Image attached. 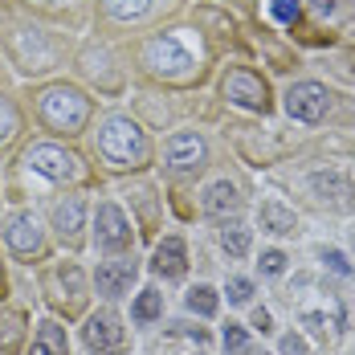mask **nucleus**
Wrapping results in <instances>:
<instances>
[{"instance_id": "obj_1", "label": "nucleus", "mask_w": 355, "mask_h": 355, "mask_svg": "<svg viewBox=\"0 0 355 355\" xmlns=\"http://www.w3.org/2000/svg\"><path fill=\"white\" fill-rule=\"evenodd\" d=\"M41 119L53 127V131H82L86 127V119H90V98L78 90V86H66V82H58V86H45L41 90Z\"/></svg>"}, {"instance_id": "obj_2", "label": "nucleus", "mask_w": 355, "mask_h": 355, "mask_svg": "<svg viewBox=\"0 0 355 355\" xmlns=\"http://www.w3.org/2000/svg\"><path fill=\"white\" fill-rule=\"evenodd\" d=\"M98 151L107 155L110 164L127 168V164H139L143 155H147V135H143L139 123H131L127 114H114L98 131Z\"/></svg>"}, {"instance_id": "obj_3", "label": "nucleus", "mask_w": 355, "mask_h": 355, "mask_svg": "<svg viewBox=\"0 0 355 355\" xmlns=\"http://www.w3.org/2000/svg\"><path fill=\"white\" fill-rule=\"evenodd\" d=\"M25 164L49 180H78L82 176V159L73 151H66V147H58V143H33L25 151Z\"/></svg>"}, {"instance_id": "obj_4", "label": "nucleus", "mask_w": 355, "mask_h": 355, "mask_svg": "<svg viewBox=\"0 0 355 355\" xmlns=\"http://www.w3.org/2000/svg\"><path fill=\"white\" fill-rule=\"evenodd\" d=\"M143 62H147L151 73H168V78H180V73H188V66H192L188 49L180 45L176 37H151L143 45Z\"/></svg>"}, {"instance_id": "obj_5", "label": "nucleus", "mask_w": 355, "mask_h": 355, "mask_svg": "<svg viewBox=\"0 0 355 355\" xmlns=\"http://www.w3.org/2000/svg\"><path fill=\"white\" fill-rule=\"evenodd\" d=\"M327 107H331V94L319 82H294L286 90V114L298 119V123H319L327 114Z\"/></svg>"}, {"instance_id": "obj_6", "label": "nucleus", "mask_w": 355, "mask_h": 355, "mask_svg": "<svg viewBox=\"0 0 355 355\" xmlns=\"http://www.w3.org/2000/svg\"><path fill=\"white\" fill-rule=\"evenodd\" d=\"M94 241H98V249H110V253L131 245V220H127V213L119 205H110V200L98 205V213H94Z\"/></svg>"}, {"instance_id": "obj_7", "label": "nucleus", "mask_w": 355, "mask_h": 355, "mask_svg": "<svg viewBox=\"0 0 355 355\" xmlns=\"http://www.w3.org/2000/svg\"><path fill=\"white\" fill-rule=\"evenodd\" d=\"M220 90H225V98H229V103H237V107H245V110H266V107H270L266 82H261L257 73H249V70H233V73H225Z\"/></svg>"}, {"instance_id": "obj_8", "label": "nucleus", "mask_w": 355, "mask_h": 355, "mask_svg": "<svg viewBox=\"0 0 355 355\" xmlns=\"http://www.w3.org/2000/svg\"><path fill=\"white\" fill-rule=\"evenodd\" d=\"M82 335H86L90 352H119L123 347V322L114 311H94L82 327Z\"/></svg>"}, {"instance_id": "obj_9", "label": "nucleus", "mask_w": 355, "mask_h": 355, "mask_svg": "<svg viewBox=\"0 0 355 355\" xmlns=\"http://www.w3.org/2000/svg\"><path fill=\"white\" fill-rule=\"evenodd\" d=\"M164 159L176 168V172H188V168H200L205 164V139L196 131H180L164 143Z\"/></svg>"}, {"instance_id": "obj_10", "label": "nucleus", "mask_w": 355, "mask_h": 355, "mask_svg": "<svg viewBox=\"0 0 355 355\" xmlns=\"http://www.w3.org/2000/svg\"><path fill=\"white\" fill-rule=\"evenodd\" d=\"M135 274H139V266H135L131 257L103 261V266H98V274H94V286H98V294H107V298H119V294H127V290H131Z\"/></svg>"}, {"instance_id": "obj_11", "label": "nucleus", "mask_w": 355, "mask_h": 355, "mask_svg": "<svg viewBox=\"0 0 355 355\" xmlns=\"http://www.w3.org/2000/svg\"><path fill=\"white\" fill-rule=\"evenodd\" d=\"M311 188H315V196H319L322 205H331V209H339V213H347L352 209V184L343 172H315L311 176Z\"/></svg>"}, {"instance_id": "obj_12", "label": "nucleus", "mask_w": 355, "mask_h": 355, "mask_svg": "<svg viewBox=\"0 0 355 355\" xmlns=\"http://www.w3.org/2000/svg\"><path fill=\"white\" fill-rule=\"evenodd\" d=\"M4 241H8V249H17V253H37L41 249V225H37V216L33 213L8 216Z\"/></svg>"}, {"instance_id": "obj_13", "label": "nucleus", "mask_w": 355, "mask_h": 355, "mask_svg": "<svg viewBox=\"0 0 355 355\" xmlns=\"http://www.w3.org/2000/svg\"><path fill=\"white\" fill-rule=\"evenodd\" d=\"M188 270V249L180 237H164L159 245H155V274H164V278H180Z\"/></svg>"}, {"instance_id": "obj_14", "label": "nucleus", "mask_w": 355, "mask_h": 355, "mask_svg": "<svg viewBox=\"0 0 355 355\" xmlns=\"http://www.w3.org/2000/svg\"><path fill=\"white\" fill-rule=\"evenodd\" d=\"M237 205H241V196H237V188L229 184V180H216L205 188V196H200V209L209 216H225V213H237Z\"/></svg>"}, {"instance_id": "obj_15", "label": "nucleus", "mask_w": 355, "mask_h": 355, "mask_svg": "<svg viewBox=\"0 0 355 355\" xmlns=\"http://www.w3.org/2000/svg\"><path fill=\"white\" fill-rule=\"evenodd\" d=\"M257 216H261V229H266V233H278V237H286V233L298 229V216L290 213L286 205H278V200H266Z\"/></svg>"}, {"instance_id": "obj_16", "label": "nucleus", "mask_w": 355, "mask_h": 355, "mask_svg": "<svg viewBox=\"0 0 355 355\" xmlns=\"http://www.w3.org/2000/svg\"><path fill=\"white\" fill-rule=\"evenodd\" d=\"M29 355H66V331L58 322H41L33 335V347Z\"/></svg>"}, {"instance_id": "obj_17", "label": "nucleus", "mask_w": 355, "mask_h": 355, "mask_svg": "<svg viewBox=\"0 0 355 355\" xmlns=\"http://www.w3.org/2000/svg\"><path fill=\"white\" fill-rule=\"evenodd\" d=\"M53 225H58L62 237H73V233L82 229V200H62V205L53 209Z\"/></svg>"}, {"instance_id": "obj_18", "label": "nucleus", "mask_w": 355, "mask_h": 355, "mask_svg": "<svg viewBox=\"0 0 355 355\" xmlns=\"http://www.w3.org/2000/svg\"><path fill=\"white\" fill-rule=\"evenodd\" d=\"M164 315V294H155V290H143L139 298H135V306H131V319L135 322H151Z\"/></svg>"}, {"instance_id": "obj_19", "label": "nucleus", "mask_w": 355, "mask_h": 355, "mask_svg": "<svg viewBox=\"0 0 355 355\" xmlns=\"http://www.w3.org/2000/svg\"><path fill=\"white\" fill-rule=\"evenodd\" d=\"M220 245H225L229 257H245V253H249V229H245V225H237V220H233V225H225V229H220Z\"/></svg>"}, {"instance_id": "obj_20", "label": "nucleus", "mask_w": 355, "mask_h": 355, "mask_svg": "<svg viewBox=\"0 0 355 355\" xmlns=\"http://www.w3.org/2000/svg\"><path fill=\"white\" fill-rule=\"evenodd\" d=\"M188 311L200 315V319L216 315V290L213 286H192V290H188Z\"/></svg>"}, {"instance_id": "obj_21", "label": "nucleus", "mask_w": 355, "mask_h": 355, "mask_svg": "<svg viewBox=\"0 0 355 355\" xmlns=\"http://www.w3.org/2000/svg\"><path fill=\"white\" fill-rule=\"evenodd\" d=\"M103 4H107L110 17H119V21H135V17H143L151 8V0H103Z\"/></svg>"}, {"instance_id": "obj_22", "label": "nucleus", "mask_w": 355, "mask_h": 355, "mask_svg": "<svg viewBox=\"0 0 355 355\" xmlns=\"http://www.w3.org/2000/svg\"><path fill=\"white\" fill-rule=\"evenodd\" d=\"M270 17L278 25H294L298 21V0H270Z\"/></svg>"}, {"instance_id": "obj_23", "label": "nucleus", "mask_w": 355, "mask_h": 355, "mask_svg": "<svg viewBox=\"0 0 355 355\" xmlns=\"http://www.w3.org/2000/svg\"><path fill=\"white\" fill-rule=\"evenodd\" d=\"M229 302H233V306H249V302H253V282H249V278H233V282H229Z\"/></svg>"}, {"instance_id": "obj_24", "label": "nucleus", "mask_w": 355, "mask_h": 355, "mask_svg": "<svg viewBox=\"0 0 355 355\" xmlns=\"http://www.w3.org/2000/svg\"><path fill=\"white\" fill-rule=\"evenodd\" d=\"M12 135H17V110H12V103L0 98V143H8Z\"/></svg>"}, {"instance_id": "obj_25", "label": "nucleus", "mask_w": 355, "mask_h": 355, "mask_svg": "<svg viewBox=\"0 0 355 355\" xmlns=\"http://www.w3.org/2000/svg\"><path fill=\"white\" fill-rule=\"evenodd\" d=\"M322 261H327V266H331V270H335L339 278H352V261H347V257H343L339 249H327V253H322Z\"/></svg>"}, {"instance_id": "obj_26", "label": "nucleus", "mask_w": 355, "mask_h": 355, "mask_svg": "<svg viewBox=\"0 0 355 355\" xmlns=\"http://www.w3.org/2000/svg\"><path fill=\"white\" fill-rule=\"evenodd\" d=\"M261 270H266V274H282L286 270V253L282 249H266V253H261Z\"/></svg>"}, {"instance_id": "obj_27", "label": "nucleus", "mask_w": 355, "mask_h": 355, "mask_svg": "<svg viewBox=\"0 0 355 355\" xmlns=\"http://www.w3.org/2000/svg\"><path fill=\"white\" fill-rule=\"evenodd\" d=\"M225 347H229V352H241V347H245V327L229 322V327H225Z\"/></svg>"}, {"instance_id": "obj_28", "label": "nucleus", "mask_w": 355, "mask_h": 355, "mask_svg": "<svg viewBox=\"0 0 355 355\" xmlns=\"http://www.w3.org/2000/svg\"><path fill=\"white\" fill-rule=\"evenodd\" d=\"M282 355H306V343L298 335H286L282 339Z\"/></svg>"}, {"instance_id": "obj_29", "label": "nucleus", "mask_w": 355, "mask_h": 355, "mask_svg": "<svg viewBox=\"0 0 355 355\" xmlns=\"http://www.w3.org/2000/svg\"><path fill=\"white\" fill-rule=\"evenodd\" d=\"M315 12L319 17H335L339 12V0H315Z\"/></svg>"}, {"instance_id": "obj_30", "label": "nucleus", "mask_w": 355, "mask_h": 355, "mask_svg": "<svg viewBox=\"0 0 355 355\" xmlns=\"http://www.w3.org/2000/svg\"><path fill=\"white\" fill-rule=\"evenodd\" d=\"M253 327L266 335V331H270V315H266V311H253Z\"/></svg>"}, {"instance_id": "obj_31", "label": "nucleus", "mask_w": 355, "mask_h": 355, "mask_svg": "<svg viewBox=\"0 0 355 355\" xmlns=\"http://www.w3.org/2000/svg\"><path fill=\"white\" fill-rule=\"evenodd\" d=\"M352 245H355V233H352Z\"/></svg>"}]
</instances>
